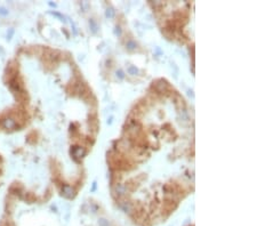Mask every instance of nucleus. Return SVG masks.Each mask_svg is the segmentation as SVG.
Here are the masks:
<instances>
[{
  "instance_id": "nucleus-1",
  "label": "nucleus",
  "mask_w": 257,
  "mask_h": 226,
  "mask_svg": "<svg viewBox=\"0 0 257 226\" xmlns=\"http://www.w3.org/2000/svg\"><path fill=\"white\" fill-rule=\"evenodd\" d=\"M15 126H16V122H15L14 119L6 118L5 120H4V127L7 128V129H13Z\"/></svg>"
}]
</instances>
